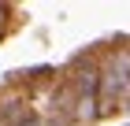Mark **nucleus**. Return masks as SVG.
I'll list each match as a JSON object with an SVG mask.
<instances>
[{
  "instance_id": "obj_1",
  "label": "nucleus",
  "mask_w": 130,
  "mask_h": 126,
  "mask_svg": "<svg viewBox=\"0 0 130 126\" xmlns=\"http://www.w3.org/2000/svg\"><path fill=\"white\" fill-rule=\"evenodd\" d=\"M4 15H8V8H0V37H4V30H8V19H4Z\"/></svg>"
}]
</instances>
